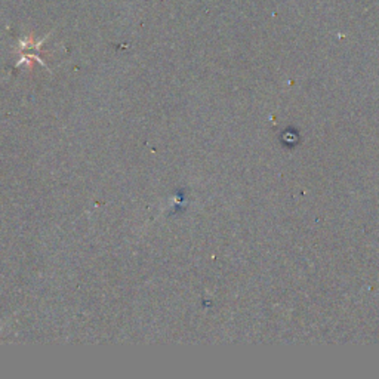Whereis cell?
<instances>
[{
  "label": "cell",
  "mask_w": 379,
  "mask_h": 379,
  "mask_svg": "<svg viewBox=\"0 0 379 379\" xmlns=\"http://www.w3.org/2000/svg\"><path fill=\"white\" fill-rule=\"evenodd\" d=\"M46 39H48V36H46L43 40H36V39L33 38V34H30V36H27V38H24L22 40H19L18 52L21 54V60L18 61L17 67H19V65L24 64V65H27V67L30 68L31 64H33L34 61H38V63H40L42 65L48 67V65H46V64L42 61V58L39 56L40 46L43 45V42H45Z\"/></svg>",
  "instance_id": "obj_1"
}]
</instances>
